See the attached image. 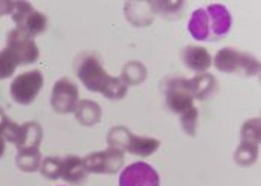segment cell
I'll use <instances>...</instances> for the list:
<instances>
[{"label": "cell", "instance_id": "ac0fdd59", "mask_svg": "<svg viewBox=\"0 0 261 186\" xmlns=\"http://www.w3.org/2000/svg\"><path fill=\"white\" fill-rule=\"evenodd\" d=\"M40 171L45 177L54 180L60 177V158L51 157L46 158L42 164H40Z\"/></svg>", "mask_w": 261, "mask_h": 186}, {"label": "cell", "instance_id": "30bf717a", "mask_svg": "<svg viewBox=\"0 0 261 186\" xmlns=\"http://www.w3.org/2000/svg\"><path fill=\"white\" fill-rule=\"evenodd\" d=\"M60 177L72 185H80L87 177V170L80 157L69 155L60 160Z\"/></svg>", "mask_w": 261, "mask_h": 186}, {"label": "cell", "instance_id": "9a60e30c", "mask_svg": "<svg viewBox=\"0 0 261 186\" xmlns=\"http://www.w3.org/2000/svg\"><path fill=\"white\" fill-rule=\"evenodd\" d=\"M17 166L22 171H36L40 167V153L38 147H29V149H20V153L17 157Z\"/></svg>", "mask_w": 261, "mask_h": 186}, {"label": "cell", "instance_id": "ffe728a7", "mask_svg": "<svg viewBox=\"0 0 261 186\" xmlns=\"http://www.w3.org/2000/svg\"><path fill=\"white\" fill-rule=\"evenodd\" d=\"M9 122H11V119L5 115V112L0 109V136L5 133V130L8 128V125H9Z\"/></svg>", "mask_w": 261, "mask_h": 186}, {"label": "cell", "instance_id": "8992f818", "mask_svg": "<svg viewBox=\"0 0 261 186\" xmlns=\"http://www.w3.org/2000/svg\"><path fill=\"white\" fill-rule=\"evenodd\" d=\"M6 48L18 58L20 64H32L39 57V49L33 39L25 36L17 28L8 33Z\"/></svg>", "mask_w": 261, "mask_h": 186}, {"label": "cell", "instance_id": "7a4b0ae2", "mask_svg": "<svg viewBox=\"0 0 261 186\" xmlns=\"http://www.w3.org/2000/svg\"><path fill=\"white\" fill-rule=\"evenodd\" d=\"M12 20L17 24V30H20L21 33H24L25 36H29L32 39L40 35L42 32H45L46 24H48L46 17L42 12L36 11L27 2L14 3Z\"/></svg>", "mask_w": 261, "mask_h": 186}, {"label": "cell", "instance_id": "3957f363", "mask_svg": "<svg viewBox=\"0 0 261 186\" xmlns=\"http://www.w3.org/2000/svg\"><path fill=\"white\" fill-rule=\"evenodd\" d=\"M43 86V76L39 70H30L18 75L11 83V97L18 104H30Z\"/></svg>", "mask_w": 261, "mask_h": 186}, {"label": "cell", "instance_id": "7c38bea8", "mask_svg": "<svg viewBox=\"0 0 261 186\" xmlns=\"http://www.w3.org/2000/svg\"><path fill=\"white\" fill-rule=\"evenodd\" d=\"M182 58L190 69L196 72H206L212 63L209 52L200 46H187L182 51Z\"/></svg>", "mask_w": 261, "mask_h": 186}, {"label": "cell", "instance_id": "44dd1931", "mask_svg": "<svg viewBox=\"0 0 261 186\" xmlns=\"http://www.w3.org/2000/svg\"><path fill=\"white\" fill-rule=\"evenodd\" d=\"M3 153H5V139L0 136V158L3 157Z\"/></svg>", "mask_w": 261, "mask_h": 186}, {"label": "cell", "instance_id": "8fae6325", "mask_svg": "<svg viewBox=\"0 0 261 186\" xmlns=\"http://www.w3.org/2000/svg\"><path fill=\"white\" fill-rule=\"evenodd\" d=\"M209 15V22L215 38H221L228 33L231 27V15L222 5H209L206 9Z\"/></svg>", "mask_w": 261, "mask_h": 186}, {"label": "cell", "instance_id": "6da1fadb", "mask_svg": "<svg viewBox=\"0 0 261 186\" xmlns=\"http://www.w3.org/2000/svg\"><path fill=\"white\" fill-rule=\"evenodd\" d=\"M75 70L81 82L90 91L101 92L109 99H121L127 92V83L120 78L109 76L93 54H82L75 63Z\"/></svg>", "mask_w": 261, "mask_h": 186}, {"label": "cell", "instance_id": "9c48e42d", "mask_svg": "<svg viewBox=\"0 0 261 186\" xmlns=\"http://www.w3.org/2000/svg\"><path fill=\"white\" fill-rule=\"evenodd\" d=\"M166 96H167L169 107L176 113H184L193 107V94L190 89V81H184V79L170 81L167 85Z\"/></svg>", "mask_w": 261, "mask_h": 186}, {"label": "cell", "instance_id": "4fadbf2b", "mask_svg": "<svg viewBox=\"0 0 261 186\" xmlns=\"http://www.w3.org/2000/svg\"><path fill=\"white\" fill-rule=\"evenodd\" d=\"M125 134H127V140L124 143V147L130 153H135L139 157H149L152 152L159 149V145H160L159 140H154L149 137H139L130 133H125Z\"/></svg>", "mask_w": 261, "mask_h": 186}, {"label": "cell", "instance_id": "ba28073f", "mask_svg": "<svg viewBox=\"0 0 261 186\" xmlns=\"http://www.w3.org/2000/svg\"><path fill=\"white\" fill-rule=\"evenodd\" d=\"M51 104L59 113H70L75 112L78 106V88L69 79H60L54 85Z\"/></svg>", "mask_w": 261, "mask_h": 186}, {"label": "cell", "instance_id": "2e32d148", "mask_svg": "<svg viewBox=\"0 0 261 186\" xmlns=\"http://www.w3.org/2000/svg\"><path fill=\"white\" fill-rule=\"evenodd\" d=\"M76 118L81 121V124L93 125L99 122L100 119V109L99 106L93 102H81L75 109Z\"/></svg>", "mask_w": 261, "mask_h": 186}, {"label": "cell", "instance_id": "5b68a950", "mask_svg": "<svg viewBox=\"0 0 261 186\" xmlns=\"http://www.w3.org/2000/svg\"><path fill=\"white\" fill-rule=\"evenodd\" d=\"M215 66L218 67V70L225 72V73H234L238 70H243L248 75H252V73H257L258 70V64L254 58L241 54L231 48H224L217 54Z\"/></svg>", "mask_w": 261, "mask_h": 186}, {"label": "cell", "instance_id": "52a82bcc", "mask_svg": "<svg viewBox=\"0 0 261 186\" xmlns=\"http://www.w3.org/2000/svg\"><path fill=\"white\" fill-rule=\"evenodd\" d=\"M159 173L146 163L125 167L120 176V186H159Z\"/></svg>", "mask_w": 261, "mask_h": 186}, {"label": "cell", "instance_id": "d6986e66", "mask_svg": "<svg viewBox=\"0 0 261 186\" xmlns=\"http://www.w3.org/2000/svg\"><path fill=\"white\" fill-rule=\"evenodd\" d=\"M196 121H197V110L194 107H191L182 113V125L188 133H194Z\"/></svg>", "mask_w": 261, "mask_h": 186}, {"label": "cell", "instance_id": "5bb4252c", "mask_svg": "<svg viewBox=\"0 0 261 186\" xmlns=\"http://www.w3.org/2000/svg\"><path fill=\"white\" fill-rule=\"evenodd\" d=\"M188 32L196 41H209L211 22L206 9H197L193 12L188 22Z\"/></svg>", "mask_w": 261, "mask_h": 186}, {"label": "cell", "instance_id": "277c9868", "mask_svg": "<svg viewBox=\"0 0 261 186\" xmlns=\"http://www.w3.org/2000/svg\"><path fill=\"white\" fill-rule=\"evenodd\" d=\"M87 173H117L124 164V153L117 147H109L97 153H91L82 160Z\"/></svg>", "mask_w": 261, "mask_h": 186}, {"label": "cell", "instance_id": "e0dca14e", "mask_svg": "<svg viewBox=\"0 0 261 186\" xmlns=\"http://www.w3.org/2000/svg\"><path fill=\"white\" fill-rule=\"evenodd\" d=\"M18 66H20L18 58L8 48L0 51V79L11 78Z\"/></svg>", "mask_w": 261, "mask_h": 186}]
</instances>
